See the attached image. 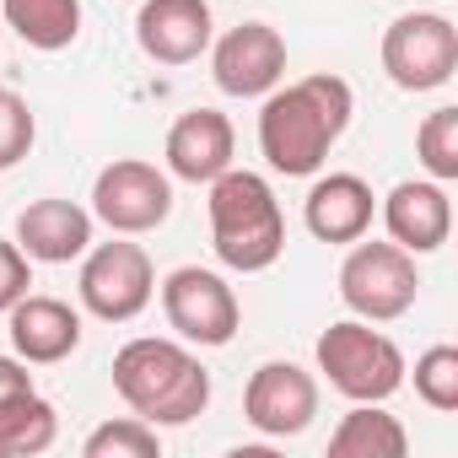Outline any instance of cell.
I'll return each mask as SVG.
<instances>
[{"instance_id": "obj_1", "label": "cell", "mask_w": 458, "mask_h": 458, "mask_svg": "<svg viewBox=\"0 0 458 458\" xmlns=\"http://www.w3.org/2000/svg\"><path fill=\"white\" fill-rule=\"evenodd\" d=\"M356 114V92L345 76H329V71H313L292 87H276L265 92V108H259V151L270 162V173L281 178H313L335 140L345 135Z\"/></svg>"}, {"instance_id": "obj_2", "label": "cell", "mask_w": 458, "mask_h": 458, "mask_svg": "<svg viewBox=\"0 0 458 458\" xmlns=\"http://www.w3.org/2000/svg\"><path fill=\"white\" fill-rule=\"evenodd\" d=\"M114 394L151 426H189L210 404V372L189 345L140 335L114 351Z\"/></svg>"}, {"instance_id": "obj_3", "label": "cell", "mask_w": 458, "mask_h": 458, "mask_svg": "<svg viewBox=\"0 0 458 458\" xmlns=\"http://www.w3.org/2000/svg\"><path fill=\"white\" fill-rule=\"evenodd\" d=\"M210 249L238 276H259L286 254V216L265 173L226 167L210 178Z\"/></svg>"}, {"instance_id": "obj_4", "label": "cell", "mask_w": 458, "mask_h": 458, "mask_svg": "<svg viewBox=\"0 0 458 458\" xmlns=\"http://www.w3.org/2000/svg\"><path fill=\"white\" fill-rule=\"evenodd\" d=\"M318 372L351 404H383L404 388V351L367 318H340L318 335Z\"/></svg>"}, {"instance_id": "obj_5", "label": "cell", "mask_w": 458, "mask_h": 458, "mask_svg": "<svg viewBox=\"0 0 458 458\" xmlns=\"http://www.w3.org/2000/svg\"><path fill=\"white\" fill-rule=\"evenodd\" d=\"M415 297H420L415 254H404L399 243H361L356 238V249L340 265V302L367 324H394L415 308Z\"/></svg>"}, {"instance_id": "obj_6", "label": "cell", "mask_w": 458, "mask_h": 458, "mask_svg": "<svg viewBox=\"0 0 458 458\" xmlns=\"http://www.w3.org/2000/svg\"><path fill=\"white\" fill-rule=\"evenodd\" d=\"M76 292H81V308H87L92 318H103V324H130V318H140V313L151 308V297H157L151 254H146L140 243H124V238L98 243V249H87V259H81Z\"/></svg>"}, {"instance_id": "obj_7", "label": "cell", "mask_w": 458, "mask_h": 458, "mask_svg": "<svg viewBox=\"0 0 458 458\" xmlns=\"http://www.w3.org/2000/svg\"><path fill=\"white\" fill-rule=\"evenodd\" d=\"M173 216V178L140 157H119L92 183V221H103L119 238H140Z\"/></svg>"}, {"instance_id": "obj_8", "label": "cell", "mask_w": 458, "mask_h": 458, "mask_svg": "<svg viewBox=\"0 0 458 458\" xmlns=\"http://www.w3.org/2000/svg\"><path fill=\"white\" fill-rule=\"evenodd\" d=\"M383 71L399 92H437L458 71V28L437 12H404L383 33Z\"/></svg>"}, {"instance_id": "obj_9", "label": "cell", "mask_w": 458, "mask_h": 458, "mask_svg": "<svg viewBox=\"0 0 458 458\" xmlns=\"http://www.w3.org/2000/svg\"><path fill=\"white\" fill-rule=\"evenodd\" d=\"M162 313H167L173 335L189 345H226L243 324L238 292L216 270H199V265H183L162 281Z\"/></svg>"}, {"instance_id": "obj_10", "label": "cell", "mask_w": 458, "mask_h": 458, "mask_svg": "<svg viewBox=\"0 0 458 458\" xmlns=\"http://www.w3.org/2000/svg\"><path fill=\"white\" fill-rule=\"evenodd\" d=\"M210 76L226 98H265L286 76V38L270 22H238L210 44Z\"/></svg>"}, {"instance_id": "obj_11", "label": "cell", "mask_w": 458, "mask_h": 458, "mask_svg": "<svg viewBox=\"0 0 458 458\" xmlns=\"http://www.w3.org/2000/svg\"><path fill=\"white\" fill-rule=\"evenodd\" d=\"M243 415L265 437H297V431H308L313 415H318V383H313V372H302L297 361H265V367H254V377L243 388Z\"/></svg>"}, {"instance_id": "obj_12", "label": "cell", "mask_w": 458, "mask_h": 458, "mask_svg": "<svg viewBox=\"0 0 458 458\" xmlns=\"http://www.w3.org/2000/svg\"><path fill=\"white\" fill-rule=\"evenodd\" d=\"M233 151H238V135H233V119L216 114V108H189L173 119L167 130V173L183 178V183H210L233 167Z\"/></svg>"}, {"instance_id": "obj_13", "label": "cell", "mask_w": 458, "mask_h": 458, "mask_svg": "<svg viewBox=\"0 0 458 458\" xmlns=\"http://www.w3.org/2000/svg\"><path fill=\"white\" fill-rule=\"evenodd\" d=\"M135 44L157 65H189L210 49V6L205 0H140Z\"/></svg>"}, {"instance_id": "obj_14", "label": "cell", "mask_w": 458, "mask_h": 458, "mask_svg": "<svg viewBox=\"0 0 458 458\" xmlns=\"http://www.w3.org/2000/svg\"><path fill=\"white\" fill-rule=\"evenodd\" d=\"M383 226L404 254H431L453 233V199L437 178H404L383 199Z\"/></svg>"}, {"instance_id": "obj_15", "label": "cell", "mask_w": 458, "mask_h": 458, "mask_svg": "<svg viewBox=\"0 0 458 458\" xmlns=\"http://www.w3.org/2000/svg\"><path fill=\"white\" fill-rule=\"evenodd\" d=\"M372 183L356 178V173H324L308 199H302V221H308V233L318 243H356L367 238V226H372Z\"/></svg>"}, {"instance_id": "obj_16", "label": "cell", "mask_w": 458, "mask_h": 458, "mask_svg": "<svg viewBox=\"0 0 458 458\" xmlns=\"http://www.w3.org/2000/svg\"><path fill=\"white\" fill-rule=\"evenodd\" d=\"M17 249L38 265H71L92 249V210L76 199H33L17 216Z\"/></svg>"}, {"instance_id": "obj_17", "label": "cell", "mask_w": 458, "mask_h": 458, "mask_svg": "<svg viewBox=\"0 0 458 458\" xmlns=\"http://www.w3.org/2000/svg\"><path fill=\"white\" fill-rule=\"evenodd\" d=\"M12 345L28 367H55L81 345V313L60 297H22L12 308Z\"/></svg>"}, {"instance_id": "obj_18", "label": "cell", "mask_w": 458, "mask_h": 458, "mask_svg": "<svg viewBox=\"0 0 458 458\" xmlns=\"http://www.w3.org/2000/svg\"><path fill=\"white\" fill-rule=\"evenodd\" d=\"M6 28L28 44V49H71L81 33V0H0Z\"/></svg>"}, {"instance_id": "obj_19", "label": "cell", "mask_w": 458, "mask_h": 458, "mask_svg": "<svg viewBox=\"0 0 458 458\" xmlns=\"http://www.w3.org/2000/svg\"><path fill=\"white\" fill-rule=\"evenodd\" d=\"M404 447L410 437L383 404H356L329 437V458H404Z\"/></svg>"}, {"instance_id": "obj_20", "label": "cell", "mask_w": 458, "mask_h": 458, "mask_svg": "<svg viewBox=\"0 0 458 458\" xmlns=\"http://www.w3.org/2000/svg\"><path fill=\"white\" fill-rule=\"evenodd\" d=\"M55 437H60V415L38 388L17 394V399H0V458L44 453V447H55Z\"/></svg>"}, {"instance_id": "obj_21", "label": "cell", "mask_w": 458, "mask_h": 458, "mask_svg": "<svg viewBox=\"0 0 458 458\" xmlns=\"http://www.w3.org/2000/svg\"><path fill=\"white\" fill-rule=\"evenodd\" d=\"M415 157L420 167L437 178V183H453L458 178V108H437L420 119L415 130Z\"/></svg>"}, {"instance_id": "obj_22", "label": "cell", "mask_w": 458, "mask_h": 458, "mask_svg": "<svg viewBox=\"0 0 458 458\" xmlns=\"http://www.w3.org/2000/svg\"><path fill=\"white\" fill-rule=\"evenodd\" d=\"M87 458H157L162 453V437L151 420L140 415H124V420H103L87 442H81Z\"/></svg>"}, {"instance_id": "obj_23", "label": "cell", "mask_w": 458, "mask_h": 458, "mask_svg": "<svg viewBox=\"0 0 458 458\" xmlns=\"http://www.w3.org/2000/svg\"><path fill=\"white\" fill-rule=\"evenodd\" d=\"M415 394L431 410H458V351L453 345H431L415 356Z\"/></svg>"}, {"instance_id": "obj_24", "label": "cell", "mask_w": 458, "mask_h": 458, "mask_svg": "<svg viewBox=\"0 0 458 458\" xmlns=\"http://www.w3.org/2000/svg\"><path fill=\"white\" fill-rule=\"evenodd\" d=\"M33 135H38V124H33L28 98L12 92V87H0V173H12L33 151Z\"/></svg>"}, {"instance_id": "obj_25", "label": "cell", "mask_w": 458, "mask_h": 458, "mask_svg": "<svg viewBox=\"0 0 458 458\" xmlns=\"http://www.w3.org/2000/svg\"><path fill=\"white\" fill-rule=\"evenodd\" d=\"M28 286H33V259L17 243L0 238V313H12L28 297Z\"/></svg>"}, {"instance_id": "obj_26", "label": "cell", "mask_w": 458, "mask_h": 458, "mask_svg": "<svg viewBox=\"0 0 458 458\" xmlns=\"http://www.w3.org/2000/svg\"><path fill=\"white\" fill-rule=\"evenodd\" d=\"M17 394H33V372L22 356H0V399H17Z\"/></svg>"}]
</instances>
